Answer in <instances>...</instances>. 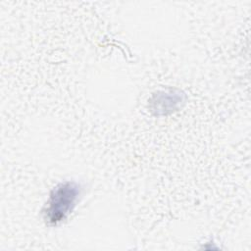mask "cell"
Here are the masks:
<instances>
[{
  "instance_id": "obj_1",
  "label": "cell",
  "mask_w": 251,
  "mask_h": 251,
  "mask_svg": "<svg viewBox=\"0 0 251 251\" xmlns=\"http://www.w3.org/2000/svg\"><path fill=\"white\" fill-rule=\"evenodd\" d=\"M79 193V186L74 181H65L54 187L45 209L46 221L50 225L64 221L75 206Z\"/></svg>"
},
{
  "instance_id": "obj_2",
  "label": "cell",
  "mask_w": 251,
  "mask_h": 251,
  "mask_svg": "<svg viewBox=\"0 0 251 251\" xmlns=\"http://www.w3.org/2000/svg\"><path fill=\"white\" fill-rule=\"evenodd\" d=\"M179 102H182L181 94L176 93L175 91H161L153 98V110H156L157 114L165 115L176 109Z\"/></svg>"
}]
</instances>
